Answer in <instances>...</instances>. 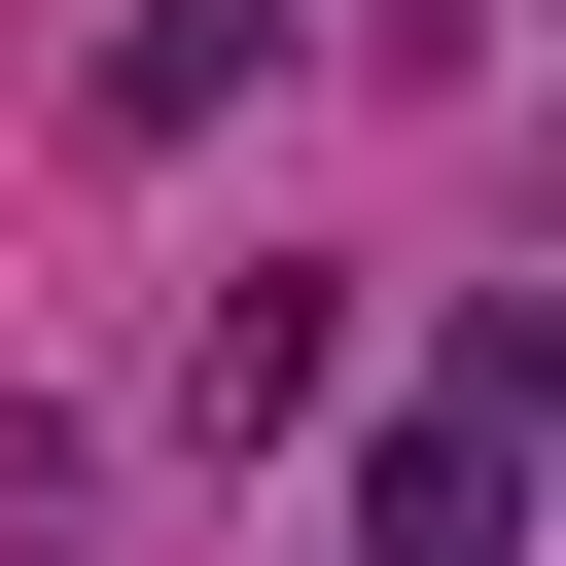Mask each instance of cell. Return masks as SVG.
I'll return each instance as SVG.
<instances>
[{
	"mask_svg": "<svg viewBox=\"0 0 566 566\" xmlns=\"http://www.w3.org/2000/svg\"><path fill=\"white\" fill-rule=\"evenodd\" d=\"M248 71H283V0H106V142H212Z\"/></svg>",
	"mask_w": 566,
	"mask_h": 566,
	"instance_id": "2",
	"label": "cell"
},
{
	"mask_svg": "<svg viewBox=\"0 0 566 566\" xmlns=\"http://www.w3.org/2000/svg\"><path fill=\"white\" fill-rule=\"evenodd\" d=\"M354 566H531V389H424L354 460Z\"/></svg>",
	"mask_w": 566,
	"mask_h": 566,
	"instance_id": "1",
	"label": "cell"
}]
</instances>
